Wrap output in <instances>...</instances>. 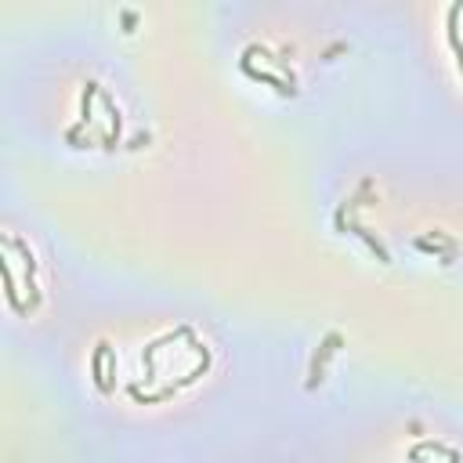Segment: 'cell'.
<instances>
[{
    "label": "cell",
    "instance_id": "5b68a950",
    "mask_svg": "<svg viewBox=\"0 0 463 463\" xmlns=\"http://www.w3.org/2000/svg\"><path fill=\"white\" fill-rule=\"evenodd\" d=\"M94 94H98V84L91 80V84L84 87V116H80L84 123H91V120H94Z\"/></svg>",
    "mask_w": 463,
    "mask_h": 463
},
{
    "label": "cell",
    "instance_id": "3957f363",
    "mask_svg": "<svg viewBox=\"0 0 463 463\" xmlns=\"http://www.w3.org/2000/svg\"><path fill=\"white\" fill-rule=\"evenodd\" d=\"M460 4H453L449 8V44H453V51H456V58H460V73H463V40H460V33H456V19H460Z\"/></svg>",
    "mask_w": 463,
    "mask_h": 463
},
{
    "label": "cell",
    "instance_id": "6da1fadb",
    "mask_svg": "<svg viewBox=\"0 0 463 463\" xmlns=\"http://www.w3.org/2000/svg\"><path fill=\"white\" fill-rule=\"evenodd\" d=\"M105 362H109V344L94 347V358H91V373H94V384H98L109 394V376H105Z\"/></svg>",
    "mask_w": 463,
    "mask_h": 463
},
{
    "label": "cell",
    "instance_id": "277c9868",
    "mask_svg": "<svg viewBox=\"0 0 463 463\" xmlns=\"http://www.w3.org/2000/svg\"><path fill=\"white\" fill-rule=\"evenodd\" d=\"M102 105H105V113H109V131H113V138H120V127H123V120H120V109H116V102L109 98V94H102Z\"/></svg>",
    "mask_w": 463,
    "mask_h": 463
},
{
    "label": "cell",
    "instance_id": "7a4b0ae2",
    "mask_svg": "<svg viewBox=\"0 0 463 463\" xmlns=\"http://www.w3.org/2000/svg\"><path fill=\"white\" fill-rule=\"evenodd\" d=\"M337 344H341V337H337V333H329V337H326V344H323V355H315V362H311V388H315L318 373H323V362L333 355V351H337Z\"/></svg>",
    "mask_w": 463,
    "mask_h": 463
}]
</instances>
